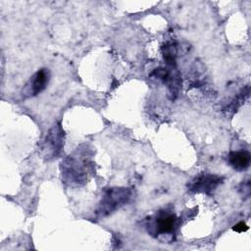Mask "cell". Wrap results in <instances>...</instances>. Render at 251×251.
<instances>
[{"mask_svg":"<svg viewBox=\"0 0 251 251\" xmlns=\"http://www.w3.org/2000/svg\"><path fill=\"white\" fill-rule=\"evenodd\" d=\"M176 218L173 214H162L156 219V231L157 233L171 232L175 226Z\"/></svg>","mask_w":251,"mask_h":251,"instance_id":"cell-6","label":"cell"},{"mask_svg":"<svg viewBox=\"0 0 251 251\" xmlns=\"http://www.w3.org/2000/svg\"><path fill=\"white\" fill-rule=\"evenodd\" d=\"M232 229L234 231H237V232H243V231H246L248 229V226L245 225V223L243 222H240L238 224H236L235 226H233Z\"/></svg>","mask_w":251,"mask_h":251,"instance_id":"cell-8","label":"cell"},{"mask_svg":"<svg viewBox=\"0 0 251 251\" xmlns=\"http://www.w3.org/2000/svg\"><path fill=\"white\" fill-rule=\"evenodd\" d=\"M164 60L170 66H176V47L173 44H167L164 47Z\"/></svg>","mask_w":251,"mask_h":251,"instance_id":"cell-7","label":"cell"},{"mask_svg":"<svg viewBox=\"0 0 251 251\" xmlns=\"http://www.w3.org/2000/svg\"><path fill=\"white\" fill-rule=\"evenodd\" d=\"M64 145V130L60 125L54 126L46 136L43 151L45 157L53 158L56 157Z\"/></svg>","mask_w":251,"mask_h":251,"instance_id":"cell-1","label":"cell"},{"mask_svg":"<svg viewBox=\"0 0 251 251\" xmlns=\"http://www.w3.org/2000/svg\"><path fill=\"white\" fill-rule=\"evenodd\" d=\"M221 177L213 175H202L195 178L190 184V190L199 193H210L221 183Z\"/></svg>","mask_w":251,"mask_h":251,"instance_id":"cell-4","label":"cell"},{"mask_svg":"<svg viewBox=\"0 0 251 251\" xmlns=\"http://www.w3.org/2000/svg\"><path fill=\"white\" fill-rule=\"evenodd\" d=\"M49 80V72L46 69L37 71L27 81L23 90L24 97H32L40 93L47 85Z\"/></svg>","mask_w":251,"mask_h":251,"instance_id":"cell-3","label":"cell"},{"mask_svg":"<svg viewBox=\"0 0 251 251\" xmlns=\"http://www.w3.org/2000/svg\"><path fill=\"white\" fill-rule=\"evenodd\" d=\"M129 195V191L125 188H115L108 191L101 202V213L109 214L116 210L121 205L126 203Z\"/></svg>","mask_w":251,"mask_h":251,"instance_id":"cell-2","label":"cell"},{"mask_svg":"<svg viewBox=\"0 0 251 251\" xmlns=\"http://www.w3.org/2000/svg\"><path fill=\"white\" fill-rule=\"evenodd\" d=\"M250 154L247 151H233L228 155V162L230 166L237 171L247 169L250 164Z\"/></svg>","mask_w":251,"mask_h":251,"instance_id":"cell-5","label":"cell"}]
</instances>
